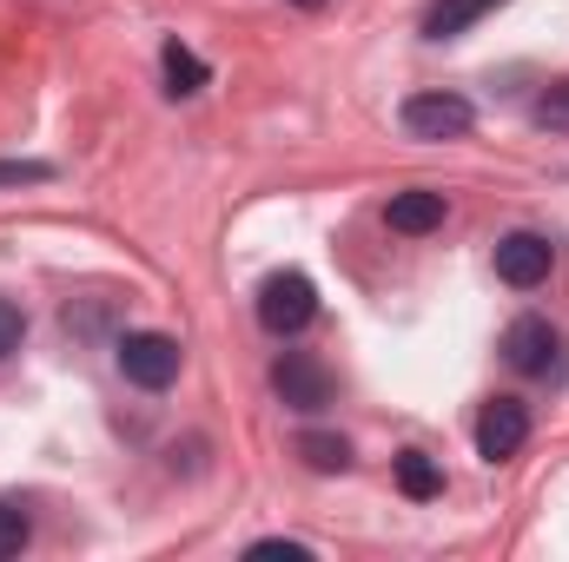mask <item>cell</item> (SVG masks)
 Wrapping results in <instances>:
<instances>
[{
	"instance_id": "1",
	"label": "cell",
	"mask_w": 569,
	"mask_h": 562,
	"mask_svg": "<svg viewBox=\"0 0 569 562\" xmlns=\"http://www.w3.org/2000/svg\"><path fill=\"white\" fill-rule=\"evenodd\" d=\"M311 318H318V284L305 279V272H272V279L259 284V324L272 338H298Z\"/></svg>"
},
{
	"instance_id": "2",
	"label": "cell",
	"mask_w": 569,
	"mask_h": 562,
	"mask_svg": "<svg viewBox=\"0 0 569 562\" xmlns=\"http://www.w3.org/2000/svg\"><path fill=\"white\" fill-rule=\"evenodd\" d=\"M120 378L140 391H166L179 378V338L166 331H127L120 338Z\"/></svg>"
},
{
	"instance_id": "3",
	"label": "cell",
	"mask_w": 569,
	"mask_h": 562,
	"mask_svg": "<svg viewBox=\"0 0 569 562\" xmlns=\"http://www.w3.org/2000/svg\"><path fill=\"white\" fill-rule=\"evenodd\" d=\"M398 120H405L411 140H463L477 127V107L463 93H411Z\"/></svg>"
},
{
	"instance_id": "4",
	"label": "cell",
	"mask_w": 569,
	"mask_h": 562,
	"mask_svg": "<svg viewBox=\"0 0 569 562\" xmlns=\"http://www.w3.org/2000/svg\"><path fill=\"white\" fill-rule=\"evenodd\" d=\"M272 391H279L284 411H305V418H318V411L331 404V371H325L311 351H284L279 364H272Z\"/></svg>"
},
{
	"instance_id": "5",
	"label": "cell",
	"mask_w": 569,
	"mask_h": 562,
	"mask_svg": "<svg viewBox=\"0 0 569 562\" xmlns=\"http://www.w3.org/2000/svg\"><path fill=\"white\" fill-rule=\"evenodd\" d=\"M523 443H530V411H523V398H490L483 418H477V456H483V463H503V456H517Z\"/></svg>"
},
{
	"instance_id": "6",
	"label": "cell",
	"mask_w": 569,
	"mask_h": 562,
	"mask_svg": "<svg viewBox=\"0 0 569 562\" xmlns=\"http://www.w3.org/2000/svg\"><path fill=\"white\" fill-rule=\"evenodd\" d=\"M557 351H563V338H557L550 318H517V324L503 331V358H510V371H523V378H550V371H557Z\"/></svg>"
},
{
	"instance_id": "7",
	"label": "cell",
	"mask_w": 569,
	"mask_h": 562,
	"mask_svg": "<svg viewBox=\"0 0 569 562\" xmlns=\"http://www.w3.org/2000/svg\"><path fill=\"white\" fill-rule=\"evenodd\" d=\"M550 265H557V245H550L543 232H503V239H497V279L503 284L530 291V284L550 279Z\"/></svg>"
},
{
	"instance_id": "8",
	"label": "cell",
	"mask_w": 569,
	"mask_h": 562,
	"mask_svg": "<svg viewBox=\"0 0 569 562\" xmlns=\"http://www.w3.org/2000/svg\"><path fill=\"white\" fill-rule=\"evenodd\" d=\"M443 192H391V205H385V219H391V232H405V239H425V232H437L443 225Z\"/></svg>"
},
{
	"instance_id": "9",
	"label": "cell",
	"mask_w": 569,
	"mask_h": 562,
	"mask_svg": "<svg viewBox=\"0 0 569 562\" xmlns=\"http://www.w3.org/2000/svg\"><path fill=\"white\" fill-rule=\"evenodd\" d=\"M159 67H166V93H172V100H192V93L212 80V67H206L186 40H166V47H159Z\"/></svg>"
},
{
	"instance_id": "10",
	"label": "cell",
	"mask_w": 569,
	"mask_h": 562,
	"mask_svg": "<svg viewBox=\"0 0 569 562\" xmlns=\"http://www.w3.org/2000/svg\"><path fill=\"white\" fill-rule=\"evenodd\" d=\"M490 7H497V0H430L425 7V40H457V33H470Z\"/></svg>"
},
{
	"instance_id": "11",
	"label": "cell",
	"mask_w": 569,
	"mask_h": 562,
	"mask_svg": "<svg viewBox=\"0 0 569 562\" xmlns=\"http://www.w3.org/2000/svg\"><path fill=\"white\" fill-rule=\"evenodd\" d=\"M298 456H305L318 476L351 470V443H345V436H331V430H305V436H298Z\"/></svg>"
},
{
	"instance_id": "12",
	"label": "cell",
	"mask_w": 569,
	"mask_h": 562,
	"mask_svg": "<svg viewBox=\"0 0 569 562\" xmlns=\"http://www.w3.org/2000/svg\"><path fill=\"white\" fill-rule=\"evenodd\" d=\"M398 490H405L411 503H430V496L443 490V470L430 463L425 450H405V456H398Z\"/></svg>"
},
{
	"instance_id": "13",
	"label": "cell",
	"mask_w": 569,
	"mask_h": 562,
	"mask_svg": "<svg viewBox=\"0 0 569 562\" xmlns=\"http://www.w3.org/2000/svg\"><path fill=\"white\" fill-rule=\"evenodd\" d=\"M27 543H33V510H27V496H0V562H13Z\"/></svg>"
},
{
	"instance_id": "14",
	"label": "cell",
	"mask_w": 569,
	"mask_h": 562,
	"mask_svg": "<svg viewBox=\"0 0 569 562\" xmlns=\"http://www.w3.org/2000/svg\"><path fill=\"white\" fill-rule=\"evenodd\" d=\"M20 338H27V311H20L13 298H0V358H13Z\"/></svg>"
},
{
	"instance_id": "15",
	"label": "cell",
	"mask_w": 569,
	"mask_h": 562,
	"mask_svg": "<svg viewBox=\"0 0 569 562\" xmlns=\"http://www.w3.org/2000/svg\"><path fill=\"white\" fill-rule=\"evenodd\" d=\"M33 179H53V165H40V159H0V185H33Z\"/></svg>"
},
{
	"instance_id": "16",
	"label": "cell",
	"mask_w": 569,
	"mask_h": 562,
	"mask_svg": "<svg viewBox=\"0 0 569 562\" xmlns=\"http://www.w3.org/2000/svg\"><path fill=\"white\" fill-rule=\"evenodd\" d=\"M246 556H284V562H311V543H291V536H259Z\"/></svg>"
},
{
	"instance_id": "17",
	"label": "cell",
	"mask_w": 569,
	"mask_h": 562,
	"mask_svg": "<svg viewBox=\"0 0 569 562\" xmlns=\"http://www.w3.org/2000/svg\"><path fill=\"white\" fill-rule=\"evenodd\" d=\"M537 120H543V127H569V80H557V87L537 100Z\"/></svg>"
},
{
	"instance_id": "18",
	"label": "cell",
	"mask_w": 569,
	"mask_h": 562,
	"mask_svg": "<svg viewBox=\"0 0 569 562\" xmlns=\"http://www.w3.org/2000/svg\"><path fill=\"white\" fill-rule=\"evenodd\" d=\"M284 7H325V0H284Z\"/></svg>"
}]
</instances>
